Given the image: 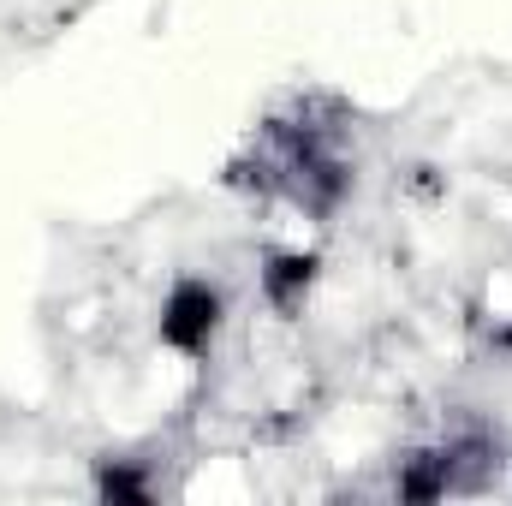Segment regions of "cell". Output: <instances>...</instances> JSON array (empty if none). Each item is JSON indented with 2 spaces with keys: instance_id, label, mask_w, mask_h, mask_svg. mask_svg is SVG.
I'll return each mask as SVG.
<instances>
[{
  "instance_id": "6da1fadb",
  "label": "cell",
  "mask_w": 512,
  "mask_h": 506,
  "mask_svg": "<svg viewBox=\"0 0 512 506\" xmlns=\"http://www.w3.org/2000/svg\"><path fill=\"white\" fill-rule=\"evenodd\" d=\"M227 185L268 203H286L304 221H334L358 191V155H352V114L328 90L286 96L245 149L227 161Z\"/></svg>"
},
{
  "instance_id": "7a4b0ae2",
  "label": "cell",
  "mask_w": 512,
  "mask_h": 506,
  "mask_svg": "<svg viewBox=\"0 0 512 506\" xmlns=\"http://www.w3.org/2000/svg\"><path fill=\"white\" fill-rule=\"evenodd\" d=\"M227 322H233V298L215 274H197V268H179L155 304V346L191 370H203L221 340H227Z\"/></svg>"
},
{
  "instance_id": "277c9868",
  "label": "cell",
  "mask_w": 512,
  "mask_h": 506,
  "mask_svg": "<svg viewBox=\"0 0 512 506\" xmlns=\"http://www.w3.org/2000/svg\"><path fill=\"white\" fill-rule=\"evenodd\" d=\"M90 489L96 501H155V477L143 471V459H96L90 471Z\"/></svg>"
},
{
  "instance_id": "3957f363",
  "label": "cell",
  "mask_w": 512,
  "mask_h": 506,
  "mask_svg": "<svg viewBox=\"0 0 512 506\" xmlns=\"http://www.w3.org/2000/svg\"><path fill=\"white\" fill-rule=\"evenodd\" d=\"M322 286V251L316 245H262L256 251V304L274 322H304Z\"/></svg>"
}]
</instances>
